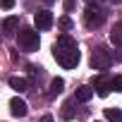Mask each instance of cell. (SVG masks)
Returning a JSON list of instances; mask_svg holds the SVG:
<instances>
[{
    "mask_svg": "<svg viewBox=\"0 0 122 122\" xmlns=\"http://www.w3.org/2000/svg\"><path fill=\"white\" fill-rule=\"evenodd\" d=\"M10 86H12L15 91H24V89H26V81H24L22 77H10Z\"/></svg>",
    "mask_w": 122,
    "mask_h": 122,
    "instance_id": "obj_12",
    "label": "cell"
},
{
    "mask_svg": "<svg viewBox=\"0 0 122 122\" xmlns=\"http://www.w3.org/2000/svg\"><path fill=\"white\" fill-rule=\"evenodd\" d=\"M112 89H115V91H122V77H120V74L112 77Z\"/></svg>",
    "mask_w": 122,
    "mask_h": 122,
    "instance_id": "obj_15",
    "label": "cell"
},
{
    "mask_svg": "<svg viewBox=\"0 0 122 122\" xmlns=\"http://www.w3.org/2000/svg\"><path fill=\"white\" fill-rule=\"evenodd\" d=\"M110 41H112L115 46H122V22H117V24L112 26V31H110Z\"/></svg>",
    "mask_w": 122,
    "mask_h": 122,
    "instance_id": "obj_9",
    "label": "cell"
},
{
    "mask_svg": "<svg viewBox=\"0 0 122 122\" xmlns=\"http://www.w3.org/2000/svg\"><path fill=\"white\" fill-rule=\"evenodd\" d=\"M53 57H55L65 70L77 67V65H79V57H81V55H79V46H77V41H74L72 36L62 34V36L55 41V46H53Z\"/></svg>",
    "mask_w": 122,
    "mask_h": 122,
    "instance_id": "obj_1",
    "label": "cell"
},
{
    "mask_svg": "<svg viewBox=\"0 0 122 122\" xmlns=\"http://www.w3.org/2000/svg\"><path fill=\"white\" fill-rule=\"evenodd\" d=\"M57 24H60V29H70V26H72V22H70L67 17H62V19H60Z\"/></svg>",
    "mask_w": 122,
    "mask_h": 122,
    "instance_id": "obj_16",
    "label": "cell"
},
{
    "mask_svg": "<svg viewBox=\"0 0 122 122\" xmlns=\"http://www.w3.org/2000/svg\"><path fill=\"white\" fill-rule=\"evenodd\" d=\"M41 122H53V117H50V115H43V117H41Z\"/></svg>",
    "mask_w": 122,
    "mask_h": 122,
    "instance_id": "obj_19",
    "label": "cell"
},
{
    "mask_svg": "<svg viewBox=\"0 0 122 122\" xmlns=\"http://www.w3.org/2000/svg\"><path fill=\"white\" fill-rule=\"evenodd\" d=\"M110 62H112V57L108 55L105 48H96V50L91 53V67H93V70H101V72H103V70L110 67Z\"/></svg>",
    "mask_w": 122,
    "mask_h": 122,
    "instance_id": "obj_4",
    "label": "cell"
},
{
    "mask_svg": "<svg viewBox=\"0 0 122 122\" xmlns=\"http://www.w3.org/2000/svg\"><path fill=\"white\" fill-rule=\"evenodd\" d=\"M110 3H115V5H120V3H122V0H110Z\"/></svg>",
    "mask_w": 122,
    "mask_h": 122,
    "instance_id": "obj_20",
    "label": "cell"
},
{
    "mask_svg": "<svg viewBox=\"0 0 122 122\" xmlns=\"http://www.w3.org/2000/svg\"><path fill=\"white\" fill-rule=\"evenodd\" d=\"M62 89H65V81L60 79V77H55V79L50 81V91H48V96H57Z\"/></svg>",
    "mask_w": 122,
    "mask_h": 122,
    "instance_id": "obj_10",
    "label": "cell"
},
{
    "mask_svg": "<svg viewBox=\"0 0 122 122\" xmlns=\"http://www.w3.org/2000/svg\"><path fill=\"white\" fill-rule=\"evenodd\" d=\"M105 117H108L110 122H120V120H122V110H117V108H108V110H105Z\"/></svg>",
    "mask_w": 122,
    "mask_h": 122,
    "instance_id": "obj_13",
    "label": "cell"
},
{
    "mask_svg": "<svg viewBox=\"0 0 122 122\" xmlns=\"http://www.w3.org/2000/svg\"><path fill=\"white\" fill-rule=\"evenodd\" d=\"M38 43H41V38H38V31H36V29H29V26H22V29H19V34H17V46H19V50L34 53V50H38Z\"/></svg>",
    "mask_w": 122,
    "mask_h": 122,
    "instance_id": "obj_2",
    "label": "cell"
},
{
    "mask_svg": "<svg viewBox=\"0 0 122 122\" xmlns=\"http://www.w3.org/2000/svg\"><path fill=\"white\" fill-rule=\"evenodd\" d=\"M12 5H15V0H3V7H5V10H10Z\"/></svg>",
    "mask_w": 122,
    "mask_h": 122,
    "instance_id": "obj_17",
    "label": "cell"
},
{
    "mask_svg": "<svg viewBox=\"0 0 122 122\" xmlns=\"http://www.w3.org/2000/svg\"><path fill=\"white\" fill-rule=\"evenodd\" d=\"M10 112H12L15 117H24V115L29 112V108H26V103H24L22 98H12V101H10Z\"/></svg>",
    "mask_w": 122,
    "mask_h": 122,
    "instance_id": "obj_7",
    "label": "cell"
},
{
    "mask_svg": "<svg viewBox=\"0 0 122 122\" xmlns=\"http://www.w3.org/2000/svg\"><path fill=\"white\" fill-rule=\"evenodd\" d=\"M91 96H93V89H91V86H79V89H77V93H74V101L86 103Z\"/></svg>",
    "mask_w": 122,
    "mask_h": 122,
    "instance_id": "obj_8",
    "label": "cell"
},
{
    "mask_svg": "<svg viewBox=\"0 0 122 122\" xmlns=\"http://www.w3.org/2000/svg\"><path fill=\"white\" fill-rule=\"evenodd\" d=\"M43 3H48V5H50V3H55V0H43Z\"/></svg>",
    "mask_w": 122,
    "mask_h": 122,
    "instance_id": "obj_21",
    "label": "cell"
},
{
    "mask_svg": "<svg viewBox=\"0 0 122 122\" xmlns=\"http://www.w3.org/2000/svg\"><path fill=\"white\" fill-rule=\"evenodd\" d=\"M93 86H96L98 96H108L112 91V79H105L103 74H98V77H93Z\"/></svg>",
    "mask_w": 122,
    "mask_h": 122,
    "instance_id": "obj_6",
    "label": "cell"
},
{
    "mask_svg": "<svg viewBox=\"0 0 122 122\" xmlns=\"http://www.w3.org/2000/svg\"><path fill=\"white\" fill-rule=\"evenodd\" d=\"M34 24H36L38 31H48V29L53 26V12H50V10H38V12L34 15Z\"/></svg>",
    "mask_w": 122,
    "mask_h": 122,
    "instance_id": "obj_5",
    "label": "cell"
},
{
    "mask_svg": "<svg viewBox=\"0 0 122 122\" xmlns=\"http://www.w3.org/2000/svg\"><path fill=\"white\" fill-rule=\"evenodd\" d=\"M17 26H19V17H7V19L3 22V29H5V34H12Z\"/></svg>",
    "mask_w": 122,
    "mask_h": 122,
    "instance_id": "obj_11",
    "label": "cell"
},
{
    "mask_svg": "<svg viewBox=\"0 0 122 122\" xmlns=\"http://www.w3.org/2000/svg\"><path fill=\"white\" fill-rule=\"evenodd\" d=\"M74 7V0H65V10H72Z\"/></svg>",
    "mask_w": 122,
    "mask_h": 122,
    "instance_id": "obj_18",
    "label": "cell"
},
{
    "mask_svg": "<svg viewBox=\"0 0 122 122\" xmlns=\"http://www.w3.org/2000/svg\"><path fill=\"white\" fill-rule=\"evenodd\" d=\"M84 22H86V26L98 29V26H103V22H105V12H103L98 5H89L86 12H84Z\"/></svg>",
    "mask_w": 122,
    "mask_h": 122,
    "instance_id": "obj_3",
    "label": "cell"
},
{
    "mask_svg": "<svg viewBox=\"0 0 122 122\" xmlns=\"http://www.w3.org/2000/svg\"><path fill=\"white\" fill-rule=\"evenodd\" d=\"M72 115H74V101H67V103L62 105V117H65V120H70Z\"/></svg>",
    "mask_w": 122,
    "mask_h": 122,
    "instance_id": "obj_14",
    "label": "cell"
}]
</instances>
